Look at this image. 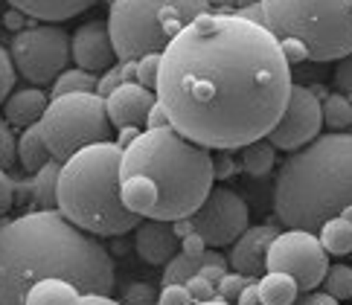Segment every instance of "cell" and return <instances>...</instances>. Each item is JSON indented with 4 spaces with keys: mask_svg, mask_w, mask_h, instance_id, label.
I'll return each instance as SVG.
<instances>
[{
    "mask_svg": "<svg viewBox=\"0 0 352 305\" xmlns=\"http://www.w3.org/2000/svg\"><path fill=\"white\" fill-rule=\"evenodd\" d=\"M157 302V291L146 282H131L122 294V305H155Z\"/></svg>",
    "mask_w": 352,
    "mask_h": 305,
    "instance_id": "obj_34",
    "label": "cell"
},
{
    "mask_svg": "<svg viewBox=\"0 0 352 305\" xmlns=\"http://www.w3.org/2000/svg\"><path fill=\"white\" fill-rule=\"evenodd\" d=\"M292 84V65L265 23L204 12L160 53L155 96L175 131L210 151H239L268 137Z\"/></svg>",
    "mask_w": 352,
    "mask_h": 305,
    "instance_id": "obj_1",
    "label": "cell"
},
{
    "mask_svg": "<svg viewBox=\"0 0 352 305\" xmlns=\"http://www.w3.org/2000/svg\"><path fill=\"white\" fill-rule=\"evenodd\" d=\"M236 174V163L228 151H219V155H212V177L216 181H228V177Z\"/></svg>",
    "mask_w": 352,
    "mask_h": 305,
    "instance_id": "obj_39",
    "label": "cell"
},
{
    "mask_svg": "<svg viewBox=\"0 0 352 305\" xmlns=\"http://www.w3.org/2000/svg\"><path fill=\"white\" fill-rule=\"evenodd\" d=\"M318 238L329 256H349L352 253V224L346 218H341V215L323 221L318 230Z\"/></svg>",
    "mask_w": 352,
    "mask_h": 305,
    "instance_id": "obj_24",
    "label": "cell"
},
{
    "mask_svg": "<svg viewBox=\"0 0 352 305\" xmlns=\"http://www.w3.org/2000/svg\"><path fill=\"white\" fill-rule=\"evenodd\" d=\"M262 23L292 61H341L352 53V0H259Z\"/></svg>",
    "mask_w": 352,
    "mask_h": 305,
    "instance_id": "obj_6",
    "label": "cell"
},
{
    "mask_svg": "<svg viewBox=\"0 0 352 305\" xmlns=\"http://www.w3.org/2000/svg\"><path fill=\"white\" fill-rule=\"evenodd\" d=\"M58 276L82 294H114V259L96 236L58 210H35L0 224V305H23L30 288Z\"/></svg>",
    "mask_w": 352,
    "mask_h": 305,
    "instance_id": "obj_2",
    "label": "cell"
},
{
    "mask_svg": "<svg viewBox=\"0 0 352 305\" xmlns=\"http://www.w3.org/2000/svg\"><path fill=\"white\" fill-rule=\"evenodd\" d=\"M352 203V131H329L292 151L274 181V215L288 230L318 233Z\"/></svg>",
    "mask_w": 352,
    "mask_h": 305,
    "instance_id": "obj_4",
    "label": "cell"
},
{
    "mask_svg": "<svg viewBox=\"0 0 352 305\" xmlns=\"http://www.w3.org/2000/svg\"><path fill=\"white\" fill-rule=\"evenodd\" d=\"M201 271V256H186V253H175V256L163 264V276H160V288L166 285H184L190 276Z\"/></svg>",
    "mask_w": 352,
    "mask_h": 305,
    "instance_id": "obj_27",
    "label": "cell"
},
{
    "mask_svg": "<svg viewBox=\"0 0 352 305\" xmlns=\"http://www.w3.org/2000/svg\"><path fill=\"white\" fill-rule=\"evenodd\" d=\"M15 61H12L9 49L0 44V108H3V102L9 99L12 87H15Z\"/></svg>",
    "mask_w": 352,
    "mask_h": 305,
    "instance_id": "obj_33",
    "label": "cell"
},
{
    "mask_svg": "<svg viewBox=\"0 0 352 305\" xmlns=\"http://www.w3.org/2000/svg\"><path fill=\"white\" fill-rule=\"evenodd\" d=\"M268 271H283L294 276L300 291L320 288L329 271V253L323 250L318 233L309 230H280L268 247Z\"/></svg>",
    "mask_w": 352,
    "mask_h": 305,
    "instance_id": "obj_10",
    "label": "cell"
},
{
    "mask_svg": "<svg viewBox=\"0 0 352 305\" xmlns=\"http://www.w3.org/2000/svg\"><path fill=\"white\" fill-rule=\"evenodd\" d=\"M224 273H228V268H219V264H204V268L198 271V276H204L207 282H212V285H216Z\"/></svg>",
    "mask_w": 352,
    "mask_h": 305,
    "instance_id": "obj_44",
    "label": "cell"
},
{
    "mask_svg": "<svg viewBox=\"0 0 352 305\" xmlns=\"http://www.w3.org/2000/svg\"><path fill=\"white\" fill-rule=\"evenodd\" d=\"M256 291L262 305H294L300 294L294 276H288L283 271H265L256 279Z\"/></svg>",
    "mask_w": 352,
    "mask_h": 305,
    "instance_id": "obj_21",
    "label": "cell"
},
{
    "mask_svg": "<svg viewBox=\"0 0 352 305\" xmlns=\"http://www.w3.org/2000/svg\"><path fill=\"white\" fill-rule=\"evenodd\" d=\"M9 56L30 84H53L70 65V35L53 23L23 27L12 38Z\"/></svg>",
    "mask_w": 352,
    "mask_h": 305,
    "instance_id": "obj_9",
    "label": "cell"
},
{
    "mask_svg": "<svg viewBox=\"0 0 352 305\" xmlns=\"http://www.w3.org/2000/svg\"><path fill=\"white\" fill-rule=\"evenodd\" d=\"M166 125H169L166 113H163L160 105H155L152 111H148V128H166ZM148 128H146V131H148Z\"/></svg>",
    "mask_w": 352,
    "mask_h": 305,
    "instance_id": "obj_42",
    "label": "cell"
},
{
    "mask_svg": "<svg viewBox=\"0 0 352 305\" xmlns=\"http://www.w3.org/2000/svg\"><path fill=\"white\" fill-rule=\"evenodd\" d=\"M320 285L326 294H332L338 302L352 300V268L349 264H329V271H326Z\"/></svg>",
    "mask_w": 352,
    "mask_h": 305,
    "instance_id": "obj_28",
    "label": "cell"
},
{
    "mask_svg": "<svg viewBox=\"0 0 352 305\" xmlns=\"http://www.w3.org/2000/svg\"><path fill=\"white\" fill-rule=\"evenodd\" d=\"M341 218H346V221L352 224V203H349V207H344V210H341Z\"/></svg>",
    "mask_w": 352,
    "mask_h": 305,
    "instance_id": "obj_50",
    "label": "cell"
},
{
    "mask_svg": "<svg viewBox=\"0 0 352 305\" xmlns=\"http://www.w3.org/2000/svg\"><path fill=\"white\" fill-rule=\"evenodd\" d=\"M120 160L122 148L114 139H105L61 163L56 210L87 236L117 238L137 230V224L143 221L122 201Z\"/></svg>",
    "mask_w": 352,
    "mask_h": 305,
    "instance_id": "obj_5",
    "label": "cell"
},
{
    "mask_svg": "<svg viewBox=\"0 0 352 305\" xmlns=\"http://www.w3.org/2000/svg\"><path fill=\"white\" fill-rule=\"evenodd\" d=\"M276 233H280V227L276 224L248 227V230L230 245V256H228L230 271L245 273L248 279H259L262 273L268 271L265 259H268V247H271V241H274Z\"/></svg>",
    "mask_w": 352,
    "mask_h": 305,
    "instance_id": "obj_15",
    "label": "cell"
},
{
    "mask_svg": "<svg viewBox=\"0 0 352 305\" xmlns=\"http://www.w3.org/2000/svg\"><path fill=\"white\" fill-rule=\"evenodd\" d=\"M12 9L23 12L27 18H38L44 23H56V21H70L82 15L85 9H91L96 0H6Z\"/></svg>",
    "mask_w": 352,
    "mask_h": 305,
    "instance_id": "obj_18",
    "label": "cell"
},
{
    "mask_svg": "<svg viewBox=\"0 0 352 305\" xmlns=\"http://www.w3.org/2000/svg\"><path fill=\"white\" fill-rule=\"evenodd\" d=\"M192 305H233V302H224V300H207V302H192Z\"/></svg>",
    "mask_w": 352,
    "mask_h": 305,
    "instance_id": "obj_49",
    "label": "cell"
},
{
    "mask_svg": "<svg viewBox=\"0 0 352 305\" xmlns=\"http://www.w3.org/2000/svg\"><path fill=\"white\" fill-rule=\"evenodd\" d=\"M323 108V125L332 131H346L352 128V99L344 93H329L326 99H320Z\"/></svg>",
    "mask_w": 352,
    "mask_h": 305,
    "instance_id": "obj_26",
    "label": "cell"
},
{
    "mask_svg": "<svg viewBox=\"0 0 352 305\" xmlns=\"http://www.w3.org/2000/svg\"><path fill=\"white\" fill-rule=\"evenodd\" d=\"M254 282V279H248L245 273H236V271H230V273H224L219 282H216V297L219 300H224V302H233L236 305V300H239V294Z\"/></svg>",
    "mask_w": 352,
    "mask_h": 305,
    "instance_id": "obj_30",
    "label": "cell"
},
{
    "mask_svg": "<svg viewBox=\"0 0 352 305\" xmlns=\"http://www.w3.org/2000/svg\"><path fill=\"white\" fill-rule=\"evenodd\" d=\"M323 128V108H320V96L306 84H292V93L280 113L276 125L268 131V143L276 151H300L309 146L311 139L320 137Z\"/></svg>",
    "mask_w": 352,
    "mask_h": 305,
    "instance_id": "obj_12",
    "label": "cell"
},
{
    "mask_svg": "<svg viewBox=\"0 0 352 305\" xmlns=\"http://www.w3.org/2000/svg\"><path fill=\"white\" fill-rule=\"evenodd\" d=\"M332 302H338L332 294H326V291H306V294H297V300H294V305H332Z\"/></svg>",
    "mask_w": 352,
    "mask_h": 305,
    "instance_id": "obj_40",
    "label": "cell"
},
{
    "mask_svg": "<svg viewBox=\"0 0 352 305\" xmlns=\"http://www.w3.org/2000/svg\"><path fill=\"white\" fill-rule=\"evenodd\" d=\"M195 233L207 241V247H230L250 227L248 201L230 186H216L201 201V207L190 215Z\"/></svg>",
    "mask_w": 352,
    "mask_h": 305,
    "instance_id": "obj_11",
    "label": "cell"
},
{
    "mask_svg": "<svg viewBox=\"0 0 352 305\" xmlns=\"http://www.w3.org/2000/svg\"><path fill=\"white\" fill-rule=\"evenodd\" d=\"M140 134H143L140 128H120V139H117V146H120V148L131 146V143H134V139L140 137Z\"/></svg>",
    "mask_w": 352,
    "mask_h": 305,
    "instance_id": "obj_46",
    "label": "cell"
},
{
    "mask_svg": "<svg viewBox=\"0 0 352 305\" xmlns=\"http://www.w3.org/2000/svg\"><path fill=\"white\" fill-rule=\"evenodd\" d=\"M195 300L190 297L186 285H166L157 291V305H192Z\"/></svg>",
    "mask_w": 352,
    "mask_h": 305,
    "instance_id": "obj_36",
    "label": "cell"
},
{
    "mask_svg": "<svg viewBox=\"0 0 352 305\" xmlns=\"http://www.w3.org/2000/svg\"><path fill=\"white\" fill-rule=\"evenodd\" d=\"M58 172L61 163L50 160L44 169H38L30 177V198L38 210H56V189H58Z\"/></svg>",
    "mask_w": 352,
    "mask_h": 305,
    "instance_id": "obj_23",
    "label": "cell"
},
{
    "mask_svg": "<svg viewBox=\"0 0 352 305\" xmlns=\"http://www.w3.org/2000/svg\"><path fill=\"white\" fill-rule=\"evenodd\" d=\"M3 172H6V169H3V163H0V174H3Z\"/></svg>",
    "mask_w": 352,
    "mask_h": 305,
    "instance_id": "obj_51",
    "label": "cell"
},
{
    "mask_svg": "<svg viewBox=\"0 0 352 305\" xmlns=\"http://www.w3.org/2000/svg\"><path fill=\"white\" fill-rule=\"evenodd\" d=\"M111 3H114V0H111Z\"/></svg>",
    "mask_w": 352,
    "mask_h": 305,
    "instance_id": "obj_53",
    "label": "cell"
},
{
    "mask_svg": "<svg viewBox=\"0 0 352 305\" xmlns=\"http://www.w3.org/2000/svg\"><path fill=\"white\" fill-rule=\"evenodd\" d=\"M259 305H262V302H259Z\"/></svg>",
    "mask_w": 352,
    "mask_h": 305,
    "instance_id": "obj_54",
    "label": "cell"
},
{
    "mask_svg": "<svg viewBox=\"0 0 352 305\" xmlns=\"http://www.w3.org/2000/svg\"><path fill=\"white\" fill-rule=\"evenodd\" d=\"M41 137L53 160L65 163L76 151L111 139V120L99 93H65L50 99L41 117Z\"/></svg>",
    "mask_w": 352,
    "mask_h": 305,
    "instance_id": "obj_8",
    "label": "cell"
},
{
    "mask_svg": "<svg viewBox=\"0 0 352 305\" xmlns=\"http://www.w3.org/2000/svg\"><path fill=\"white\" fill-rule=\"evenodd\" d=\"M332 305H341V302H332Z\"/></svg>",
    "mask_w": 352,
    "mask_h": 305,
    "instance_id": "obj_52",
    "label": "cell"
},
{
    "mask_svg": "<svg viewBox=\"0 0 352 305\" xmlns=\"http://www.w3.org/2000/svg\"><path fill=\"white\" fill-rule=\"evenodd\" d=\"M236 305H259V291H256V282H250L242 294H239Z\"/></svg>",
    "mask_w": 352,
    "mask_h": 305,
    "instance_id": "obj_43",
    "label": "cell"
},
{
    "mask_svg": "<svg viewBox=\"0 0 352 305\" xmlns=\"http://www.w3.org/2000/svg\"><path fill=\"white\" fill-rule=\"evenodd\" d=\"M50 160H53V155H50V148H47L44 137H41V125L35 122V125H30V128H23L18 134V163H21V169L27 174H35L38 169H44Z\"/></svg>",
    "mask_w": 352,
    "mask_h": 305,
    "instance_id": "obj_20",
    "label": "cell"
},
{
    "mask_svg": "<svg viewBox=\"0 0 352 305\" xmlns=\"http://www.w3.org/2000/svg\"><path fill=\"white\" fill-rule=\"evenodd\" d=\"M157 105V96L155 91L137 84V82H125L120 87H114L108 96H105V111H108V120L111 125L120 131V128H148V111Z\"/></svg>",
    "mask_w": 352,
    "mask_h": 305,
    "instance_id": "obj_14",
    "label": "cell"
},
{
    "mask_svg": "<svg viewBox=\"0 0 352 305\" xmlns=\"http://www.w3.org/2000/svg\"><path fill=\"white\" fill-rule=\"evenodd\" d=\"M85 305H122V302L105 294H85Z\"/></svg>",
    "mask_w": 352,
    "mask_h": 305,
    "instance_id": "obj_47",
    "label": "cell"
},
{
    "mask_svg": "<svg viewBox=\"0 0 352 305\" xmlns=\"http://www.w3.org/2000/svg\"><path fill=\"white\" fill-rule=\"evenodd\" d=\"M15 192H18V186H15V177H9L6 172L0 174V218L12 210V203H15Z\"/></svg>",
    "mask_w": 352,
    "mask_h": 305,
    "instance_id": "obj_38",
    "label": "cell"
},
{
    "mask_svg": "<svg viewBox=\"0 0 352 305\" xmlns=\"http://www.w3.org/2000/svg\"><path fill=\"white\" fill-rule=\"evenodd\" d=\"M18 160V137H15V128L0 117V163L3 169H9L12 163Z\"/></svg>",
    "mask_w": 352,
    "mask_h": 305,
    "instance_id": "obj_32",
    "label": "cell"
},
{
    "mask_svg": "<svg viewBox=\"0 0 352 305\" xmlns=\"http://www.w3.org/2000/svg\"><path fill=\"white\" fill-rule=\"evenodd\" d=\"M47 105L50 99L41 87H21V91H12L3 102V120L12 128H30V125L41 122Z\"/></svg>",
    "mask_w": 352,
    "mask_h": 305,
    "instance_id": "obj_17",
    "label": "cell"
},
{
    "mask_svg": "<svg viewBox=\"0 0 352 305\" xmlns=\"http://www.w3.org/2000/svg\"><path fill=\"white\" fill-rule=\"evenodd\" d=\"M134 250L146 264H166L175 253H181V238L175 236L172 221L143 218L134 230Z\"/></svg>",
    "mask_w": 352,
    "mask_h": 305,
    "instance_id": "obj_16",
    "label": "cell"
},
{
    "mask_svg": "<svg viewBox=\"0 0 352 305\" xmlns=\"http://www.w3.org/2000/svg\"><path fill=\"white\" fill-rule=\"evenodd\" d=\"M186 291H190V297L195 300V302H207V300H216V285H212V282H207V279L204 276H190V279H186Z\"/></svg>",
    "mask_w": 352,
    "mask_h": 305,
    "instance_id": "obj_37",
    "label": "cell"
},
{
    "mask_svg": "<svg viewBox=\"0 0 352 305\" xmlns=\"http://www.w3.org/2000/svg\"><path fill=\"white\" fill-rule=\"evenodd\" d=\"M210 12V0H114L108 32L117 61L163 53L184 27Z\"/></svg>",
    "mask_w": 352,
    "mask_h": 305,
    "instance_id": "obj_7",
    "label": "cell"
},
{
    "mask_svg": "<svg viewBox=\"0 0 352 305\" xmlns=\"http://www.w3.org/2000/svg\"><path fill=\"white\" fill-rule=\"evenodd\" d=\"M172 227H175V236H178V238H184V236L195 233V224H192V218H178V221H172Z\"/></svg>",
    "mask_w": 352,
    "mask_h": 305,
    "instance_id": "obj_45",
    "label": "cell"
},
{
    "mask_svg": "<svg viewBox=\"0 0 352 305\" xmlns=\"http://www.w3.org/2000/svg\"><path fill=\"white\" fill-rule=\"evenodd\" d=\"M204 250H207V241L198 233H190V236L181 238V253H186V256H201Z\"/></svg>",
    "mask_w": 352,
    "mask_h": 305,
    "instance_id": "obj_41",
    "label": "cell"
},
{
    "mask_svg": "<svg viewBox=\"0 0 352 305\" xmlns=\"http://www.w3.org/2000/svg\"><path fill=\"white\" fill-rule=\"evenodd\" d=\"M70 61H76V67L96 76L117 65L108 21H87L70 35Z\"/></svg>",
    "mask_w": 352,
    "mask_h": 305,
    "instance_id": "obj_13",
    "label": "cell"
},
{
    "mask_svg": "<svg viewBox=\"0 0 352 305\" xmlns=\"http://www.w3.org/2000/svg\"><path fill=\"white\" fill-rule=\"evenodd\" d=\"M23 18H27V15H23V12L12 9L9 15H6V27H9V30H18V32H21V30H23V27H21V23H23Z\"/></svg>",
    "mask_w": 352,
    "mask_h": 305,
    "instance_id": "obj_48",
    "label": "cell"
},
{
    "mask_svg": "<svg viewBox=\"0 0 352 305\" xmlns=\"http://www.w3.org/2000/svg\"><path fill=\"white\" fill-rule=\"evenodd\" d=\"M23 305H85V294L67 279L50 276L30 288Z\"/></svg>",
    "mask_w": 352,
    "mask_h": 305,
    "instance_id": "obj_19",
    "label": "cell"
},
{
    "mask_svg": "<svg viewBox=\"0 0 352 305\" xmlns=\"http://www.w3.org/2000/svg\"><path fill=\"white\" fill-rule=\"evenodd\" d=\"M157 73H160V53H152V56H143L134 61V82L155 91L157 87Z\"/></svg>",
    "mask_w": 352,
    "mask_h": 305,
    "instance_id": "obj_31",
    "label": "cell"
},
{
    "mask_svg": "<svg viewBox=\"0 0 352 305\" xmlns=\"http://www.w3.org/2000/svg\"><path fill=\"white\" fill-rule=\"evenodd\" d=\"M242 151V160H239V166L248 177H268L271 169L276 166V148L268 143L265 137L262 139H254V143H248Z\"/></svg>",
    "mask_w": 352,
    "mask_h": 305,
    "instance_id": "obj_22",
    "label": "cell"
},
{
    "mask_svg": "<svg viewBox=\"0 0 352 305\" xmlns=\"http://www.w3.org/2000/svg\"><path fill=\"white\" fill-rule=\"evenodd\" d=\"M125 82H134V61H117L114 67H108L102 76H99L96 93L105 99L111 91H114V87H120Z\"/></svg>",
    "mask_w": 352,
    "mask_h": 305,
    "instance_id": "obj_29",
    "label": "cell"
},
{
    "mask_svg": "<svg viewBox=\"0 0 352 305\" xmlns=\"http://www.w3.org/2000/svg\"><path fill=\"white\" fill-rule=\"evenodd\" d=\"M212 183V151L172 125L148 128L122 148L120 192L125 207L140 218H190Z\"/></svg>",
    "mask_w": 352,
    "mask_h": 305,
    "instance_id": "obj_3",
    "label": "cell"
},
{
    "mask_svg": "<svg viewBox=\"0 0 352 305\" xmlns=\"http://www.w3.org/2000/svg\"><path fill=\"white\" fill-rule=\"evenodd\" d=\"M332 84H335V91H338V93H344V96L352 99V53L344 56V58L335 65Z\"/></svg>",
    "mask_w": 352,
    "mask_h": 305,
    "instance_id": "obj_35",
    "label": "cell"
},
{
    "mask_svg": "<svg viewBox=\"0 0 352 305\" xmlns=\"http://www.w3.org/2000/svg\"><path fill=\"white\" fill-rule=\"evenodd\" d=\"M96 84H99V76L96 73H87L82 67H67L53 82L50 93H53V99L56 96H65V93H96Z\"/></svg>",
    "mask_w": 352,
    "mask_h": 305,
    "instance_id": "obj_25",
    "label": "cell"
}]
</instances>
